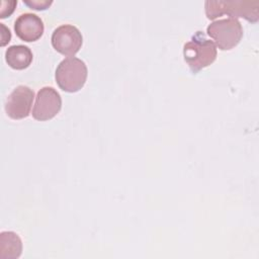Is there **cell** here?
<instances>
[{
    "label": "cell",
    "mask_w": 259,
    "mask_h": 259,
    "mask_svg": "<svg viewBox=\"0 0 259 259\" xmlns=\"http://www.w3.org/2000/svg\"><path fill=\"white\" fill-rule=\"evenodd\" d=\"M204 8L208 19L222 15H229L236 19L242 17L251 22L259 19L258 0H207L204 2Z\"/></svg>",
    "instance_id": "obj_1"
},
{
    "label": "cell",
    "mask_w": 259,
    "mask_h": 259,
    "mask_svg": "<svg viewBox=\"0 0 259 259\" xmlns=\"http://www.w3.org/2000/svg\"><path fill=\"white\" fill-rule=\"evenodd\" d=\"M184 60L193 73L212 64L217 58V47L202 31H196L183 47Z\"/></svg>",
    "instance_id": "obj_2"
},
{
    "label": "cell",
    "mask_w": 259,
    "mask_h": 259,
    "mask_svg": "<svg viewBox=\"0 0 259 259\" xmlns=\"http://www.w3.org/2000/svg\"><path fill=\"white\" fill-rule=\"evenodd\" d=\"M88 70L81 59L69 57L61 61L56 69V81L59 87L66 92H77L85 84Z\"/></svg>",
    "instance_id": "obj_3"
},
{
    "label": "cell",
    "mask_w": 259,
    "mask_h": 259,
    "mask_svg": "<svg viewBox=\"0 0 259 259\" xmlns=\"http://www.w3.org/2000/svg\"><path fill=\"white\" fill-rule=\"evenodd\" d=\"M206 32L220 50L229 51L240 42L243 36V27L238 19L229 17L208 24Z\"/></svg>",
    "instance_id": "obj_4"
},
{
    "label": "cell",
    "mask_w": 259,
    "mask_h": 259,
    "mask_svg": "<svg viewBox=\"0 0 259 259\" xmlns=\"http://www.w3.org/2000/svg\"><path fill=\"white\" fill-rule=\"evenodd\" d=\"M51 40L57 52L64 56L72 57L81 49L83 36L76 26L62 24L53 31Z\"/></svg>",
    "instance_id": "obj_5"
},
{
    "label": "cell",
    "mask_w": 259,
    "mask_h": 259,
    "mask_svg": "<svg viewBox=\"0 0 259 259\" xmlns=\"http://www.w3.org/2000/svg\"><path fill=\"white\" fill-rule=\"evenodd\" d=\"M62 107L60 93L51 86L38 90L32 108V116L36 120H49L56 116Z\"/></svg>",
    "instance_id": "obj_6"
},
{
    "label": "cell",
    "mask_w": 259,
    "mask_h": 259,
    "mask_svg": "<svg viewBox=\"0 0 259 259\" xmlns=\"http://www.w3.org/2000/svg\"><path fill=\"white\" fill-rule=\"evenodd\" d=\"M33 97V90L28 86H17L7 97L5 103L6 114L12 119H22L28 116Z\"/></svg>",
    "instance_id": "obj_7"
},
{
    "label": "cell",
    "mask_w": 259,
    "mask_h": 259,
    "mask_svg": "<svg viewBox=\"0 0 259 259\" xmlns=\"http://www.w3.org/2000/svg\"><path fill=\"white\" fill-rule=\"evenodd\" d=\"M44 22L39 16L34 13H23L19 15L14 22L16 35L24 41H35L44 33Z\"/></svg>",
    "instance_id": "obj_8"
},
{
    "label": "cell",
    "mask_w": 259,
    "mask_h": 259,
    "mask_svg": "<svg viewBox=\"0 0 259 259\" xmlns=\"http://www.w3.org/2000/svg\"><path fill=\"white\" fill-rule=\"evenodd\" d=\"M31 50L23 45H14L9 47L5 52L7 64L15 70H23L32 62Z\"/></svg>",
    "instance_id": "obj_9"
},
{
    "label": "cell",
    "mask_w": 259,
    "mask_h": 259,
    "mask_svg": "<svg viewBox=\"0 0 259 259\" xmlns=\"http://www.w3.org/2000/svg\"><path fill=\"white\" fill-rule=\"evenodd\" d=\"M22 242L14 232H1L0 259H16L21 255Z\"/></svg>",
    "instance_id": "obj_10"
},
{
    "label": "cell",
    "mask_w": 259,
    "mask_h": 259,
    "mask_svg": "<svg viewBox=\"0 0 259 259\" xmlns=\"http://www.w3.org/2000/svg\"><path fill=\"white\" fill-rule=\"evenodd\" d=\"M23 3L29 6L31 9L45 10L52 5V0H23Z\"/></svg>",
    "instance_id": "obj_11"
},
{
    "label": "cell",
    "mask_w": 259,
    "mask_h": 259,
    "mask_svg": "<svg viewBox=\"0 0 259 259\" xmlns=\"http://www.w3.org/2000/svg\"><path fill=\"white\" fill-rule=\"evenodd\" d=\"M17 1L12 0V1H2L1 2V10H0V17L5 18L9 15L12 14L14 11V7L16 6Z\"/></svg>",
    "instance_id": "obj_12"
},
{
    "label": "cell",
    "mask_w": 259,
    "mask_h": 259,
    "mask_svg": "<svg viewBox=\"0 0 259 259\" xmlns=\"http://www.w3.org/2000/svg\"><path fill=\"white\" fill-rule=\"evenodd\" d=\"M1 28H2V33H1V46H5L7 42L10 41L11 38V33L10 30L8 28H6V26L3 23H0Z\"/></svg>",
    "instance_id": "obj_13"
}]
</instances>
